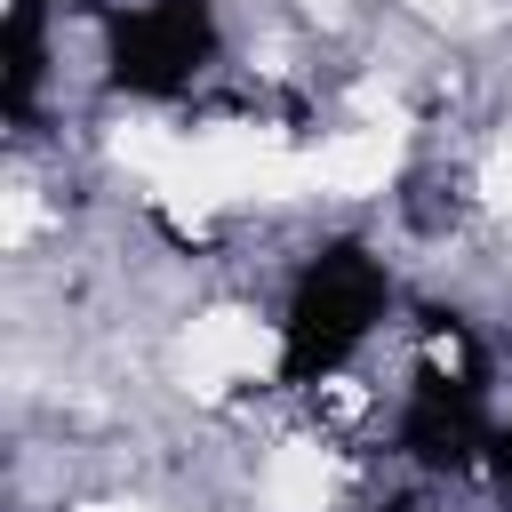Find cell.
<instances>
[{
	"mask_svg": "<svg viewBox=\"0 0 512 512\" xmlns=\"http://www.w3.org/2000/svg\"><path fill=\"white\" fill-rule=\"evenodd\" d=\"M304 8H312L320 24H336V16H344V0H304Z\"/></svg>",
	"mask_w": 512,
	"mask_h": 512,
	"instance_id": "7",
	"label": "cell"
},
{
	"mask_svg": "<svg viewBox=\"0 0 512 512\" xmlns=\"http://www.w3.org/2000/svg\"><path fill=\"white\" fill-rule=\"evenodd\" d=\"M24 232H32V192H24V184H16V192H8V248H16V240H24Z\"/></svg>",
	"mask_w": 512,
	"mask_h": 512,
	"instance_id": "5",
	"label": "cell"
},
{
	"mask_svg": "<svg viewBox=\"0 0 512 512\" xmlns=\"http://www.w3.org/2000/svg\"><path fill=\"white\" fill-rule=\"evenodd\" d=\"M416 16H432V24H456V16H472V0H408Z\"/></svg>",
	"mask_w": 512,
	"mask_h": 512,
	"instance_id": "6",
	"label": "cell"
},
{
	"mask_svg": "<svg viewBox=\"0 0 512 512\" xmlns=\"http://www.w3.org/2000/svg\"><path fill=\"white\" fill-rule=\"evenodd\" d=\"M312 168H320V184L328 192H344V200H360V192H384L392 184V168H400V128H344L336 144H320L312 152Z\"/></svg>",
	"mask_w": 512,
	"mask_h": 512,
	"instance_id": "2",
	"label": "cell"
},
{
	"mask_svg": "<svg viewBox=\"0 0 512 512\" xmlns=\"http://www.w3.org/2000/svg\"><path fill=\"white\" fill-rule=\"evenodd\" d=\"M176 368H184V392L216 400V392H232V384L280 368V328L256 320V312H232V304H224V312H200V320L184 328Z\"/></svg>",
	"mask_w": 512,
	"mask_h": 512,
	"instance_id": "1",
	"label": "cell"
},
{
	"mask_svg": "<svg viewBox=\"0 0 512 512\" xmlns=\"http://www.w3.org/2000/svg\"><path fill=\"white\" fill-rule=\"evenodd\" d=\"M96 512H144V504H96Z\"/></svg>",
	"mask_w": 512,
	"mask_h": 512,
	"instance_id": "8",
	"label": "cell"
},
{
	"mask_svg": "<svg viewBox=\"0 0 512 512\" xmlns=\"http://www.w3.org/2000/svg\"><path fill=\"white\" fill-rule=\"evenodd\" d=\"M264 496H272V512H328V496H336V464L320 456V440H288V448H272V464H264Z\"/></svg>",
	"mask_w": 512,
	"mask_h": 512,
	"instance_id": "3",
	"label": "cell"
},
{
	"mask_svg": "<svg viewBox=\"0 0 512 512\" xmlns=\"http://www.w3.org/2000/svg\"><path fill=\"white\" fill-rule=\"evenodd\" d=\"M480 200H488V208H504V216H512V144H496V152H488V160H480Z\"/></svg>",
	"mask_w": 512,
	"mask_h": 512,
	"instance_id": "4",
	"label": "cell"
}]
</instances>
